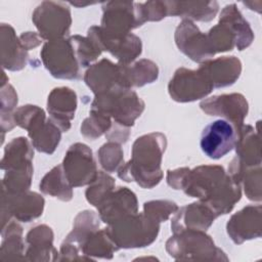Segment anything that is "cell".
<instances>
[{
  "label": "cell",
  "mask_w": 262,
  "mask_h": 262,
  "mask_svg": "<svg viewBox=\"0 0 262 262\" xmlns=\"http://www.w3.org/2000/svg\"><path fill=\"white\" fill-rule=\"evenodd\" d=\"M118 247L110 237L106 229L96 230L91 233L81 246V251L89 257L111 259Z\"/></svg>",
  "instance_id": "cell-31"
},
{
  "label": "cell",
  "mask_w": 262,
  "mask_h": 262,
  "mask_svg": "<svg viewBox=\"0 0 262 262\" xmlns=\"http://www.w3.org/2000/svg\"><path fill=\"white\" fill-rule=\"evenodd\" d=\"M19 41L20 44L23 45V47L28 51L30 49H33L35 47H37L38 45L41 44L42 42V38L40 35H38L37 33L34 32H26L23 33L19 37Z\"/></svg>",
  "instance_id": "cell-44"
},
{
  "label": "cell",
  "mask_w": 262,
  "mask_h": 262,
  "mask_svg": "<svg viewBox=\"0 0 262 262\" xmlns=\"http://www.w3.org/2000/svg\"><path fill=\"white\" fill-rule=\"evenodd\" d=\"M174 214L171 221V228L174 233L184 229L206 231L217 217L216 214L202 202L178 208Z\"/></svg>",
  "instance_id": "cell-20"
},
{
  "label": "cell",
  "mask_w": 262,
  "mask_h": 262,
  "mask_svg": "<svg viewBox=\"0 0 262 262\" xmlns=\"http://www.w3.org/2000/svg\"><path fill=\"white\" fill-rule=\"evenodd\" d=\"M209 43L213 52H225L232 50L236 45V37L231 29L219 20V23L210 29L207 34Z\"/></svg>",
  "instance_id": "cell-35"
},
{
  "label": "cell",
  "mask_w": 262,
  "mask_h": 262,
  "mask_svg": "<svg viewBox=\"0 0 262 262\" xmlns=\"http://www.w3.org/2000/svg\"><path fill=\"white\" fill-rule=\"evenodd\" d=\"M125 72L131 88L150 84L159 76L158 66L148 59H140L134 63L125 66Z\"/></svg>",
  "instance_id": "cell-33"
},
{
  "label": "cell",
  "mask_w": 262,
  "mask_h": 262,
  "mask_svg": "<svg viewBox=\"0 0 262 262\" xmlns=\"http://www.w3.org/2000/svg\"><path fill=\"white\" fill-rule=\"evenodd\" d=\"M112 125L113 122L111 117L101 112L91 110L89 117L86 118L81 125V134L86 138L94 140L97 137L106 134Z\"/></svg>",
  "instance_id": "cell-37"
},
{
  "label": "cell",
  "mask_w": 262,
  "mask_h": 262,
  "mask_svg": "<svg viewBox=\"0 0 262 262\" xmlns=\"http://www.w3.org/2000/svg\"><path fill=\"white\" fill-rule=\"evenodd\" d=\"M145 23L142 3L107 1L102 3L101 28L116 35H127Z\"/></svg>",
  "instance_id": "cell-7"
},
{
  "label": "cell",
  "mask_w": 262,
  "mask_h": 262,
  "mask_svg": "<svg viewBox=\"0 0 262 262\" xmlns=\"http://www.w3.org/2000/svg\"><path fill=\"white\" fill-rule=\"evenodd\" d=\"M100 166L108 173L118 172L124 165L123 149L118 142L108 141L104 143L97 151Z\"/></svg>",
  "instance_id": "cell-39"
},
{
  "label": "cell",
  "mask_w": 262,
  "mask_h": 262,
  "mask_svg": "<svg viewBox=\"0 0 262 262\" xmlns=\"http://www.w3.org/2000/svg\"><path fill=\"white\" fill-rule=\"evenodd\" d=\"M226 176L227 174L221 166H199L192 170L189 169L182 190L185 194L205 202Z\"/></svg>",
  "instance_id": "cell-17"
},
{
  "label": "cell",
  "mask_w": 262,
  "mask_h": 262,
  "mask_svg": "<svg viewBox=\"0 0 262 262\" xmlns=\"http://www.w3.org/2000/svg\"><path fill=\"white\" fill-rule=\"evenodd\" d=\"M166 5L168 15L199 21L212 20L219 10L216 1H166Z\"/></svg>",
  "instance_id": "cell-24"
},
{
  "label": "cell",
  "mask_w": 262,
  "mask_h": 262,
  "mask_svg": "<svg viewBox=\"0 0 262 262\" xmlns=\"http://www.w3.org/2000/svg\"><path fill=\"white\" fill-rule=\"evenodd\" d=\"M199 70L207 77L213 88H222L235 83L242 73V62L235 56H221L201 63Z\"/></svg>",
  "instance_id": "cell-22"
},
{
  "label": "cell",
  "mask_w": 262,
  "mask_h": 262,
  "mask_svg": "<svg viewBox=\"0 0 262 262\" xmlns=\"http://www.w3.org/2000/svg\"><path fill=\"white\" fill-rule=\"evenodd\" d=\"M145 21H158L168 15L166 1H147L142 3Z\"/></svg>",
  "instance_id": "cell-42"
},
{
  "label": "cell",
  "mask_w": 262,
  "mask_h": 262,
  "mask_svg": "<svg viewBox=\"0 0 262 262\" xmlns=\"http://www.w3.org/2000/svg\"><path fill=\"white\" fill-rule=\"evenodd\" d=\"M40 55L44 67L54 78L67 80L81 78V66L70 38L47 41Z\"/></svg>",
  "instance_id": "cell-6"
},
{
  "label": "cell",
  "mask_w": 262,
  "mask_h": 262,
  "mask_svg": "<svg viewBox=\"0 0 262 262\" xmlns=\"http://www.w3.org/2000/svg\"><path fill=\"white\" fill-rule=\"evenodd\" d=\"M175 43L182 53L195 62L203 63L215 55L207 34L202 33L189 19H183L176 28Z\"/></svg>",
  "instance_id": "cell-16"
},
{
  "label": "cell",
  "mask_w": 262,
  "mask_h": 262,
  "mask_svg": "<svg viewBox=\"0 0 262 262\" xmlns=\"http://www.w3.org/2000/svg\"><path fill=\"white\" fill-rule=\"evenodd\" d=\"M115 188V179L103 171H98L96 178L89 184L85 191L87 201L98 207Z\"/></svg>",
  "instance_id": "cell-36"
},
{
  "label": "cell",
  "mask_w": 262,
  "mask_h": 262,
  "mask_svg": "<svg viewBox=\"0 0 262 262\" xmlns=\"http://www.w3.org/2000/svg\"><path fill=\"white\" fill-rule=\"evenodd\" d=\"M105 228L118 249L142 248L152 244L160 231V223L143 212L126 215Z\"/></svg>",
  "instance_id": "cell-3"
},
{
  "label": "cell",
  "mask_w": 262,
  "mask_h": 262,
  "mask_svg": "<svg viewBox=\"0 0 262 262\" xmlns=\"http://www.w3.org/2000/svg\"><path fill=\"white\" fill-rule=\"evenodd\" d=\"M87 37L91 39L100 50H105L115 56L120 64H131L142 51L139 37L129 33L127 35H116L106 32L100 26H92L88 30Z\"/></svg>",
  "instance_id": "cell-9"
},
{
  "label": "cell",
  "mask_w": 262,
  "mask_h": 262,
  "mask_svg": "<svg viewBox=\"0 0 262 262\" xmlns=\"http://www.w3.org/2000/svg\"><path fill=\"white\" fill-rule=\"evenodd\" d=\"M219 20L226 24L234 33L236 37L235 47L238 50H244L252 44L254 40V33L250 24L244 18L234 3L226 5L221 10Z\"/></svg>",
  "instance_id": "cell-29"
},
{
  "label": "cell",
  "mask_w": 262,
  "mask_h": 262,
  "mask_svg": "<svg viewBox=\"0 0 262 262\" xmlns=\"http://www.w3.org/2000/svg\"><path fill=\"white\" fill-rule=\"evenodd\" d=\"M166 250L176 260H227L211 236L202 230L184 229L175 232L167 241Z\"/></svg>",
  "instance_id": "cell-5"
},
{
  "label": "cell",
  "mask_w": 262,
  "mask_h": 262,
  "mask_svg": "<svg viewBox=\"0 0 262 262\" xmlns=\"http://www.w3.org/2000/svg\"><path fill=\"white\" fill-rule=\"evenodd\" d=\"M28 51L20 44L13 28L10 25H1V58L3 69L19 71L24 69L28 60Z\"/></svg>",
  "instance_id": "cell-23"
},
{
  "label": "cell",
  "mask_w": 262,
  "mask_h": 262,
  "mask_svg": "<svg viewBox=\"0 0 262 262\" xmlns=\"http://www.w3.org/2000/svg\"><path fill=\"white\" fill-rule=\"evenodd\" d=\"M27 258L35 261L53 260L54 255L57 260V251L53 247V232L51 228L45 224L32 228L27 234Z\"/></svg>",
  "instance_id": "cell-25"
},
{
  "label": "cell",
  "mask_w": 262,
  "mask_h": 262,
  "mask_svg": "<svg viewBox=\"0 0 262 262\" xmlns=\"http://www.w3.org/2000/svg\"><path fill=\"white\" fill-rule=\"evenodd\" d=\"M229 176L244 186L247 198L251 201H261V166L247 167L234 158L228 167Z\"/></svg>",
  "instance_id": "cell-27"
},
{
  "label": "cell",
  "mask_w": 262,
  "mask_h": 262,
  "mask_svg": "<svg viewBox=\"0 0 262 262\" xmlns=\"http://www.w3.org/2000/svg\"><path fill=\"white\" fill-rule=\"evenodd\" d=\"M44 204L43 196L34 191L10 194L2 190V226L9 222L11 217L21 222H31L42 215Z\"/></svg>",
  "instance_id": "cell-12"
},
{
  "label": "cell",
  "mask_w": 262,
  "mask_h": 262,
  "mask_svg": "<svg viewBox=\"0 0 262 262\" xmlns=\"http://www.w3.org/2000/svg\"><path fill=\"white\" fill-rule=\"evenodd\" d=\"M73 186L68 181L62 165L52 168L41 180L40 190L61 201H70L73 198Z\"/></svg>",
  "instance_id": "cell-30"
},
{
  "label": "cell",
  "mask_w": 262,
  "mask_h": 262,
  "mask_svg": "<svg viewBox=\"0 0 262 262\" xmlns=\"http://www.w3.org/2000/svg\"><path fill=\"white\" fill-rule=\"evenodd\" d=\"M166 145V136L160 132L138 137L133 143L131 159L118 170L119 178L135 181L143 188L158 185L164 176L161 163Z\"/></svg>",
  "instance_id": "cell-1"
},
{
  "label": "cell",
  "mask_w": 262,
  "mask_h": 262,
  "mask_svg": "<svg viewBox=\"0 0 262 262\" xmlns=\"http://www.w3.org/2000/svg\"><path fill=\"white\" fill-rule=\"evenodd\" d=\"M189 169L178 168L175 170H168L167 171V183L174 189H182L184 185V181Z\"/></svg>",
  "instance_id": "cell-43"
},
{
  "label": "cell",
  "mask_w": 262,
  "mask_h": 262,
  "mask_svg": "<svg viewBox=\"0 0 262 262\" xmlns=\"http://www.w3.org/2000/svg\"><path fill=\"white\" fill-rule=\"evenodd\" d=\"M100 217L93 211L80 212L74 221V228L66 237V241L77 245L80 250L85 239L99 228Z\"/></svg>",
  "instance_id": "cell-32"
},
{
  "label": "cell",
  "mask_w": 262,
  "mask_h": 262,
  "mask_svg": "<svg viewBox=\"0 0 262 262\" xmlns=\"http://www.w3.org/2000/svg\"><path fill=\"white\" fill-rule=\"evenodd\" d=\"M100 220L111 224L116 220L138 212V203L135 193L128 187H119L113 190L97 207Z\"/></svg>",
  "instance_id": "cell-21"
},
{
  "label": "cell",
  "mask_w": 262,
  "mask_h": 262,
  "mask_svg": "<svg viewBox=\"0 0 262 262\" xmlns=\"http://www.w3.org/2000/svg\"><path fill=\"white\" fill-rule=\"evenodd\" d=\"M236 159L247 167L261 166L259 133L251 125H243L235 142Z\"/></svg>",
  "instance_id": "cell-26"
},
{
  "label": "cell",
  "mask_w": 262,
  "mask_h": 262,
  "mask_svg": "<svg viewBox=\"0 0 262 262\" xmlns=\"http://www.w3.org/2000/svg\"><path fill=\"white\" fill-rule=\"evenodd\" d=\"M13 118L15 125L28 131L32 144L38 151L53 154L62 131L50 118H46L41 107L33 104L23 105L14 112Z\"/></svg>",
  "instance_id": "cell-2"
},
{
  "label": "cell",
  "mask_w": 262,
  "mask_h": 262,
  "mask_svg": "<svg viewBox=\"0 0 262 262\" xmlns=\"http://www.w3.org/2000/svg\"><path fill=\"white\" fill-rule=\"evenodd\" d=\"M78 61L81 68L90 67L93 61H95L101 54L100 48L88 37H82L80 35H74L70 37Z\"/></svg>",
  "instance_id": "cell-38"
},
{
  "label": "cell",
  "mask_w": 262,
  "mask_h": 262,
  "mask_svg": "<svg viewBox=\"0 0 262 262\" xmlns=\"http://www.w3.org/2000/svg\"><path fill=\"white\" fill-rule=\"evenodd\" d=\"M17 104V94L13 87L5 84L1 88V128L2 131H10L14 126V107Z\"/></svg>",
  "instance_id": "cell-40"
},
{
  "label": "cell",
  "mask_w": 262,
  "mask_h": 262,
  "mask_svg": "<svg viewBox=\"0 0 262 262\" xmlns=\"http://www.w3.org/2000/svg\"><path fill=\"white\" fill-rule=\"evenodd\" d=\"M200 106L209 116H220L226 119L233 125L236 133L243 127L249 111L248 101L241 93L215 95L203 100Z\"/></svg>",
  "instance_id": "cell-15"
},
{
  "label": "cell",
  "mask_w": 262,
  "mask_h": 262,
  "mask_svg": "<svg viewBox=\"0 0 262 262\" xmlns=\"http://www.w3.org/2000/svg\"><path fill=\"white\" fill-rule=\"evenodd\" d=\"M261 205H250L230 217L226 230L235 244L261 236Z\"/></svg>",
  "instance_id": "cell-18"
},
{
  "label": "cell",
  "mask_w": 262,
  "mask_h": 262,
  "mask_svg": "<svg viewBox=\"0 0 262 262\" xmlns=\"http://www.w3.org/2000/svg\"><path fill=\"white\" fill-rule=\"evenodd\" d=\"M84 81L95 95L119 87L131 89L126 77L125 66L114 63L106 58L91 64L84 75Z\"/></svg>",
  "instance_id": "cell-13"
},
{
  "label": "cell",
  "mask_w": 262,
  "mask_h": 262,
  "mask_svg": "<svg viewBox=\"0 0 262 262\" xmlns=\"http://www.w3.org/2000/svg\"><path fill=\"white\" fill-rule=\"evenodd\" d=\"M77 108V95L74 90L69 87L54 88L48 95L47 111L50 119L60 128L62 132H67L71 128V121L75 117Z\"/></svg>",
  "instance_id": "cell-19"
},
{
  "label": "cell",
  "mask_w": 262,
  "mask_h": 262,
  "mask_svg": "<svg viewBox=\"0 0 262 262\" xmlns=\"http://www.w3.org/2000/svg\"><path fill=\"white\" fill-rule=\"evenodd\" d=\"M61 165L64 175L73 187L90 184L98 174L92 150L84 143L72 144Z\"/></svg>",
  "instance_id": "cell-10"
},
{
  "label": "cell",
  "mask_w": 262,
  "mask_h": 262,
  "mask_svg": "<svg viewBox=\"0 0 262 262\" xmlns=\"http://www.w3.org/2000/svg\"><path fill=\"white\" fill-rule=\"evenodd\" d=\"M32 20L42 39H60L70 32L71 10L64 2L43 1L34 10Z\"/></svg>",
  "instance_id": "cell-8"
},
{
  "label": "cell",
  "mask_w": 262,
  "mask_h": 262,
  "mask_svg": "<svg viewBox=\"0 0 262 262\" xmlns=\"http://www.w3.org/2000/svg\"><path fill=\"white\" fill-rule=\"evenodd\" d=\"M2 245H1V258H19L24 254V242H23V228L14 222L9 221L1 230Z\"/></svg>",
  "instance_id": "cell-34"
},
{
  "label": "cell",
  "mask_w": 262,
  "mask_h": 262,
  "mask_svg": "<svg viewBox=\"0 0 262 262\" xmlns=\"http://www.w3.org/2000/svg\"><path fill=\"white\" fill-rule=\"evenodd\" d=\"M213 89L212 84L199 69L180 68L168 84L170 96L178 102H190L205 98Z\"/></svg>",
  "instance_id": "cell-11"
},
{
  "label": "cell",
  "mask_w": 262,
  "mask_h": 262,
  "mask_svg": "<svg viewBox=\"0 0 262 262\" xmlns=\"http://www.w3.org/2000/svg\"><path fill=\"white\" fill-rule=\"evenodd\" d=\"M237 133L226 120H216L207 125L201 135L200 145L203 152L213 160L227 155L235 146Z\"/></svg>",
  "instance_id": "cell-14"
},
{
  "label": "cell",
  "mask_w": 262,
  "mask_h": 262,
  "mask_svg": "<svg viewBox=\"0 0 262 262\" xmlns=\"http://www.w3.org/2000/svg\"><path fill=\"white\" fill-rule=\"evenodd\" d=\"M91 110L101 112L116 124L130 128L144 110L143 100L129 88H115L95 95Z\"/></svg>",
  "instance_id": "cell-4"
},
{
  "label": "cell",
  "mask_w": 262,
  "mask_h": 262,
  "mask_svg": "<svg viewBox=\"0 0 262 262\" xmlns=\"http://www.w3.org/2000/svg\"><path fill=\"white\" fill-rule=\"evenodd\" d=\"M33 144L25 137L12 139L4 149V156L1 160V169L3 171L23 169L32 165L34 158Z\"/></svg>",
  "instance_id": "cell-28"
},
{
  "label": "cell",
  "mask_w": 262,
  "mask_h": 262,
  "mask_svg": "<svg viewBox=\"0 0 262 262\" xmlns=\"http://www.w3.org/2000/svg\"><path fill=\"white\" fill-rule=\"evenodd\" d=\"M177 210V205L171 201H149L143 205V213L158 223L166 221Z\"/></svg>",
  "instance_id": "cell-41"
}]
</instances>
